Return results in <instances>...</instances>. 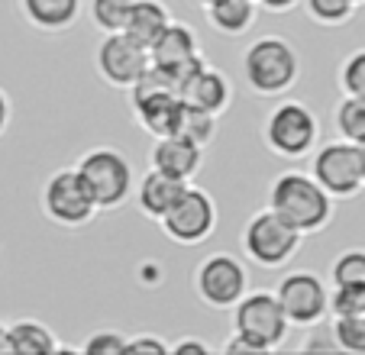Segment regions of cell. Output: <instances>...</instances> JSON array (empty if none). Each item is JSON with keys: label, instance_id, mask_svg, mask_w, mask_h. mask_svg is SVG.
<instances>
[{"label": "cell", "instance_id": "34", "mask_svg": "<svg viewBox=\"0 0 365 355\" xmlns=\"http://www.w3.org/2000/svg\"><path fill=\"white\" fill-rule=\"evenodd\" d=\"M262 10H269V14H288V10H294L301 0H255Z\"/></svg>", "mask_w": 365, "mask_h": 355}, {"label": "cell", "instance_id": "17", "mask_svg": "<svg viewBox=\"0 0 365 355\" xmlns=\"http://www.w3.org/2000/svg\"><path fill=\"white\" fill-rule=\"evenodd\" d=\"M181 97H185L187 103H194V107H204V110H210V113L220 116L223 110L230 107V97H233V91H230V81H227V75H223L220 68H214V65H204V68H200L197 75H194L191 81L185 84Z\"/></svg>", "mask_w": 365, "mask_h": 355}, {"label": "cell", "instance_id": "24", "mask_svg": "<svg viewBox=\"0 0 365 355\" xmlns=\"http://www.w3.org/2000/svg\"><path fill=\"white\" fill-rule=\"evenodd\" d=\"M133 0H88V14L101 33H120L126 23Z\"/></svg>", "mask_w": 365, "mask_h": 355}, {"label": "cell", "instance_id": "29", "mask_svg": "<svg viewBox=\"0 0 365 355\" xmlns=\"http://www.w3.org/2000/svg\"><path fill=\"white\" fill-rule=\"evenodd\" d=\"M126 342H130V336H123L120 329H97L81 342V349L88 355H123Z\"/></svg>", "mask_w": 365, "mask_h": 355}, {"label": "cell", "instance_id": "25", "mask_svg": "<svg viewBox=\"0 0 365 355\" xmlns=\"http://www.w3.org/2000/svg\"><path fill=\"white\" fill-rule=\"evenodd\" d=\"M333 336H336L339 352L365 355V314L359 317H333Z\"/></svg>", "mask_w": 365, "mask_h": 355}, {"label": "cell", "instance_id": "19", "mask_svg": "<svg viewBox=\"0 0 365 355\" xmlns=\"http://www.w3.org/2000/svg\"><path fill=\"white\" fill-rule=\"evenodd\" d=\"M58 349L62 346H58L56 333L42 320L23 317V320L7 326V352H14V355H56Z\"/></svg>", "mask_w": 365, "mask_h": 355}, {"label": "cell", "instance_id": "9", "mask_svg": "<svg viewBox=\"0 0 365 355\" xmlns=\"http://www.w3.org/2000/svg\"><path fill=\"white\" fill-rule=\"evenodd\" d=\"M159 223H162V232L172 242H178V246H200L217 230V204L207 191L187 185Z\"/></svg>", "mask_w": 365, "mask_h": 355}, {"label": "cell", "instance_id": "21", "mask_svg": "<svg viewBox=\"0 0 365 355\" xmlns=\"http://www.w3.org/2000/svg\"><path fill=\"white\" fill-rule=\"evenodd\" d=\"M333 126H336L339 139H346V143H365V97L346 94L333 110Z\"/></svg>", "mask_w": 365, "mask_h": 355}, {"label": "cell", "instance_id": "10", "mask_svg": "<svg viewBox=\"0 0 365 355\" xmlns=\"http://www.w3.org/2000/svg\"><path fill=\"white\" fill-rule=\"evenodd\" d=\"M275 297L291 326H310V323L330 317V287L314 272L284 274L275 287Z\"/></svg>", "mask_w": 365, "mask_h": 355}, {"label": "cell", "instance_id": "13", "mask_svg": "<svg viewBox=\"0 0 365 355\" xmlns=\"http://www.w3.org/2000/svg\"><path fill=\"white\" fill-rule=\"evenodd\" d=\"M200 165H204V145L185 139L181 133L159 136L149 152V168H159L165 175L178 178V181H194Z\"/></svg>", "mask_w": 365, "mask_h": 355}, {"label": "cell", "instance_id": "5", "mask_svg": "<svg viewBox=\"0 0 365 355\" xmlns=\"http://www.w3.org/2000/svg\"><path fill=\"white\" fill-rule=\"evenodd\" d=\"M320 120L301 101H282L262 123V143L278 158H304L317 149Z\"/></svg>", "mask_w": 365, "mask_h": 355}, {"label": "cell", "instance_id": "18", "mask_svg": "<svg viewBox=\"0 0 365 355\" xmlns=\"http://www.w3.org/2000/svg\"><path fill=\"white\" fill-rule=\"evenodd\" d=\"M200 55V39L191 26L185 23H168L165 33L155 39V46L149 48V58L152 65H159V68H172V65H181L187 58Z\"/></svg>", "mask_w": 365, "mask_h": 355}, {"label": "cell", "instance_id": "11", "mask_svg": "<svg viewBox=\"0 0 365 355\" xmlns=\"http://www.w3.org/2000/svg\"><path fill=\"white\" fill-rule=\"evenodd\" d=\"M94 65H97V75L110 84V88L130 91L133 84L145 75L152 58H149V48L133 42L130 36L120 29V33H103L101 46H97V52H94Z\"/></svg>", "mask_w": 365, "mask_h": 355}, {"label": "cell", "instance_id": "8", "mask_svg": "<svg viewBox=\"0 0 365 355\" xmlns=\"http://www.w3.org/2000/svg\"><path fill=\"white\" fill-rule=\"evenodd\" d=\"M194 291L210 310H233V304L249 291V272L236 255H207L194 272Z\"/></svg>", "mask_w": 365, "mask_h": 355}, {"label": "cell", "instance_id": "12", "mask_svg": "<svg viewBox=\"0 0 365 355\" xmlns=\"http://www.w3.org/2000/svg\"><path fill=\"white\" fill-rule=\"evenodd\" d=\"M310 175H314V181H317L333 200L356 197L365 187L356 145L346 143V139L320 145V149L314 152V168H310Z\"/></svg>", "mask_w": 365, "mask_h": 355}, {"label": "cell", "instance_id": "1", "mask_svg": "<svg viewBox=\"0 0 365 355\" xmlns=\"http://www.w3.org/2000/svg\"><path fill=\"white\" fill-rule=\"evenodd\" d=\"M269 210H275L297 232L310 236L330 226L333 197L314 181L310 171H284L269 187Z\"/></svg>", "mask_w": 365, "mask_h": 355}, {"label": "cell", "instance_id": "36", "mask_svg": "<svg viewBox=\"0 0 365 355\" xmlns=\"http://www.w3.org/2000/svg\"><path fill=\"white\" fill-rule=\"evenodd\" d=\"M356 155H359V168H362V181H365V143L356 145Z\"/></svg>", "mask_w": 365, "mask_h": 355}, {"label": "cell", "instance_id": "37", "mask_svg": "<svg viewBox=\"0 0 365 355\" xmlns=\"http://www.w3.org/2000/svg\"><path fill=\"white\" fill-rule=\"evenodd\" d=\"M0 352H7V326L0 323Z\"/></svg>", "mask_w": 365, "mask_h": 355}, {"label": "cell", "instance_id": "14", "mask_svg": "<svg viewBox=\"0 0 365 355\" xmlns=\"http://www.w3.org/2000/svg\"><path fill=\"white\" fill-rule=\"evenodd\" d=\"M187 185H191V181H178V178L165 175V171H159V168H149L136 181V187H133L136 207L149 220H162L168 210H172V204L181 197V191H185Z\"/></svg>", "mask_w": 365, "mask_h": 355}, {"label": "cell", "instance_id": "38", "mask_svg": "<svg viewBox=\"0 0 365 355\" xmlns=\"http://www.w3.org/2000/svg\"><path fill=\"white\" fill-rule=\"evenodd\" d=\"M197 4H200V7H210V4H214V0H197Z\"/></svg>", "mask_w": 365, "mask_h": 355}, {"label": "cell", "instance_id": "31", "mask_svg": "<svg viewBox=\"0 0 365 355\" xmlns=\"http://www.w3.org/2000/svg\"><path fill=\"white\" fill-rule=\"evenodd\" d=\"M126 352H149V355H168V342L162 336H152V333H139L130 336L126 342Z\"/></svg>", "mask_w": 365, "mask_h": 355}, {"label": "cell", "instance_id": "32", "mask_svg": "<svg viewBox=\"0 0 365 355\" xmlns=\"http://www.w3.org/2000/svg\"><path fill=\"white\" fill-rule=\"evenodd\" d=\"M168 355H210V342L197 336H185L178 342H168Z\"/></svg>", "mask_w": 365, "mask_h": 355}, {"label": "cell", "instance_id": "30", "mask_svg": "<svg viewBox=\"0 0 365 355\" xmlns=\"http://www.w3.org/2000/svg\"><path fill=\"white\" fill-rule=\"evenodd\" d=\"M301 349L304 352H339L336 336H333V323H327V317L324 320H317V323H310Z\"/></svg>", "mask_w": 365, "mask_h": 355}, {"label": "cell", "instance_id": "33", "mask_svg": "<svg viewBox=\"0 0 365 355\" xmlns=\"http://www.w3.org/2000/svg\"><path fill=\"white\" fill-rule=\"evenodd\" d=\"M220 352H223V355H262L259 349L252 346V342L246 339V336H240V333L230 336V339L220 346Z\"/></svg>", "mask_w": 365, "mask_h": 355}, {"label": "cell", "instance_id": "39", "mask_svg": "<svg viewBox=\"0 0 365 355\" xmlns=\"http://www.w3.org/2000/svg\"><path fill=\"white\" fill-rule=\"evenodd\" d=\"M356 4H359V7H362V4H365V0H356Z\"/></svg>", "mask_w": 365, "mask_h": 355}, {"label": "cell", "instance_id": "20", "mask_svg": "<svg viewBox=\"0 0 365 355\" xmlns=\"http://www.w3.org/2000/svg\"><path fill=\"white\" fill-rule=\"evenodd\" d=\"M207 10V20L217 33L223 36H242L252 29L255 14H259V4L255 0H214Z\"/></svg>", "mask_w": 365, "mask_h": 355}, {"label": "cell", "instance_id": "15", "mask_svg": "<svg viewBox=\"0 0 365 355\" xmlns=\"http://www.w3.org/2000/svg\"><path fill=\"white\" fill-rule=\"evenodd\" d=\"M172 20H175L172 10H168L162 0H133V7L123 23V33L130 36L133 42H139L143 48H152Z\"/></svg>", "mask_w": 365, "mask_h": 355}, {"label": "cell", "instance_id": "3", "mask_svg": "<svg viewBox=\"0 0 365 355\" xmlns=\"http://www.w3.org/2000/svg\"><path fill=\"white\" fill-rule=\"evenodd\" d=\"M78 175L84 178L91 197H94L97 210H117L133 197L136 187V175H133V162L113 145H94L78 158Z\"/></svg>", "mask_w": 365, "mask_h": 355}, {"label": "cell", "instance_id": "16", "mask_svg": "<svg viewBox=\"0 0 365 355\" xmlns=\"http://www.w3.org/2000/svg\"><path fill=\"white\" fill-rule=\"evenodd\" d=\"M84 0H20V10L29 26L42 33H65L78 23Z\"/></svg>", "mask_w": 365, "mask_h": 355}, {"label": "cell", "instance_id": "2", "mask_svg": "<svg viewBox=\"0 0 365 355\" xmlns=\"http://www.w3.org/2000/svg\"><path fill=\"white\" fill-rule=\"evenodd\" d=\"M242 78L262 97L288 94L301 78V55L284 36H262L242 55Z\"/></svg>", "mask_w": 365, "mask_h": 355}, {"label": "cell", "instance_id": "27", "mask_svg": "<svg viewBox=\"0 0 365 355\" xmlns=\"http://www.w3.org/2000/svg\"><path fill=\"white\" fill-rule=\"evenodd\" d=\"M330 314L333 317H359V314H365V284H333Z\"/></svg>", "mask_w": 365, "mask_h": 355}, {"label": "cell", "instance_id": "23", "mask_svg": "<svg viewBox=\"0 0 365 355\" xmlns=\"http://www.w3.org/2000/svg\"><path fill=\"white\" fill-rule=\"evenodd\" d=\"M310 20L320 26H346L356 16L359 4L356 0H304Z\"/></svg>", "mask_w": 365, "mask_h": 355}, {"label": "cell", "instance_id": "4", "mask_svg": "<svg viewBox=\"0 0 365 355\" xmlns=\"http://www.w3.org/2000/svg\"><path fill=\"white\" fill-rule=\"evenodd\" d=\"M301 242H304V232H297L294 226L284 223L275 210L265 207V210L252 213L249 223L242 226L240 246H242V255H246L252 265L275 272V268H284L294 259Z\"/></svg>", "mask_w": 365, "mask_h": 355}, {"label": "cell", "instance_id": "35", "mask_svg": "<svg viewBox=\"0 0 365 355\" xmlns=\"http://www.w3.org/2000/svg\"><path fill=\"white\" fill-rule=\"evenodd\" d=\"M10 116H14V107H10V97L7 91L0 88V136L10 130Z\"/></svg>", "mask_w": 365, "mask_h": 355}, {"label": "cell", "instance_id": "28", "mask_svg": "<svg viewBox=\"0 0 365 355\" xmlns=\"http://www.w3.org/2000/svg\"><path fill=\"white\" fill-rule=\"evenodd\" d=\"M339 88L349 97H365V48L343 58V65H339Z\"/></svg>", "mask_w": 365, "mask_h": 355}, {"label": "cell", "instance_id": "22", "mask_svg": "<svg viewBox=\"0 0 365 355\" xmlns=\"http://www.w3.org/2000/svg\"><path fill=\"white\" fill-rule=\"evenodd\" d=\"M217 130H220V123H217V113H210V110H204V107H194V103L185 101V110H181V123H178L181 136L207 149V145L217 139Z\"/></svg>", "mask_w": 365, "mask_h": 355}, {"label": "cell", "instance_id": "26", "mask_svg": "<svg viewBox=\"0 0 365 355\" xmlns=\"http://www.w3.org/2000/svg\"><path fill=\"white\" fill-rule=\"evenodd\" d=\"M333 284H365V249H346L330 265Z\"/></svg>", "mask_w": 365, "mask_h": 355}, {"label": "cell", "instance_id": "7", "mask_svg": "<svg viewBox=\"0 0 365 355\" xmlns=\"http://www.w3.org/2000/svg\"><path fill=\"white\" fill-rule=\"evenodd\" d=\"M42 213L56 226L65 230H81L97 217V204L91 197L84 178L78 175V168H58L46 178L42 185Z\"/></svg>", "mask_w": 365, "mask_h": 355}, {"label": "cell", "instance_id": "6", "mask_svg": "<svg viewBox=\"0 0 365 355\" xmlns=\"http://www.w3.org/2000/svg\"><path fill=\"white\" fill-rule=\"evenodd\" d=\"M233 333L246 336L259 352H275L284 346L291 323L278 304L275 291H246L233 304Z\"/></svg>", "mask_w": 365, "mask_h": 355}]
</instances>
